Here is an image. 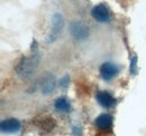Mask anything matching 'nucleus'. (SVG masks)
I'll use <instances>...</instances> for the list:
<instances>
[{
	"instance_id": "obj_7",
	"label": "nucleus",
	"mask_w": 146,
	"mask_h": 136,
	"mask_svg": "<svg viewBox=\"0 0 146 136\" xmlns=\"http://www.w3.org/2000/svg\"><path fill=\"white\" fill-rule=\"evenodd\" d=\"M112 116L110 114L104 113L101 115H99L96 120H94V125L98 129L104 131V132H109L112 128Z\"/></svg>"
},
{
	"instance_id": "obj_13",
	"label": "nucleus",
	"mask_w": 146,
	"mask_h": 136,
	"mask_svg": "<svg viewBox=\"0 0 146 136\" xmlns=\"http://www.w3.org/2000/svg\"><path fill=\"white\" fill-rule=\"evenodd\" d=\"M72 132L75 136H81V134H82V131H81V128L79 126H73Z\"/></svg>"
},
{
	"instance_id": "obj_1",
	"label": "nucleus",
	"mask_w": 146,
	"mask_h": 136,
	"mask_svg": "<svg viewBox=\"0 0 146 136\" xmlns=\"http://www.w3.org/2000/svg\"><path fill=\"white\" fill-rule=\"evenodd\" d=\"M40 57L39 54H32L29 57H23L16 67V74L21 80H29L35 74V70L38 67Z\"/></svg>"
},
{
	"instance_id": "obj_11",
	"label": "nucleus",
	"mask_w": 146,
	"mask_h": 136,
	"mask_svg": "<svg viewBox=\"0 0 146 136\" xmlns=\"http://www.w3.org/2000/svg\"><path fill=\"white\" fill-rule=\"evenodd\" d=\"M137 56L134 54L131 57H130V66H129V73L131 75H137L138 73V68H137Z\"/></svg>"
},
{
	"instance_id": "obj_10",
	"label": "nucleus",
	"mask_w": 146,
	"mask_h": 136,
	"mask_svg": "<svg viewBox=\"0 0 146 136\" xmlns=\"http://www.w3.org/2000/svg\"><path fill=\"white\" fill-rule=\"evenodd\" d=\"M55 109L60 113H69L71 110V104L65 97H58L54 103Z\"/></svg>"
},
{
	"instance_id": "obj_6",
	"label": "nucleus",
	"mask_w": 146,
	"mask_h": 136,
	"mask_svg": "<svg viewBox=\"0 0 146 136\" xmlns=\"http://www.w3.org/2000/svg\"><path fill=\"white\" fill-rule=\"evenodd\" d=\"M91 16L99 22H107L110 19L109 9L105 5H97L92 8Z\"/></svg>"
},
{
	"instance_id": "obj_5",
	"label": "nucleus",
	"mask_w": 146,
	"mask_h": 136,
	"mask_svg": "<svg viewBox=\"0 0 146 136\" xmlns=\"http://www.w3.org/2000/svg\"><path fill=\"white\" fill-rule=\"evenodd\" d=\"M119 73V68L112 63H104L100 67V76L104 80L109 82L117 76Z\"/></svg>"
},
{
	"instance_id": "obj_4",
	"label": "nucleus",
	"mask_w": 146,
	"mask_h": 136,
	"mask_svg": "<svg viewBox=\"0 0 146 136\" xmlns=\"http://www.w3.org/2000/svg\"><path fill=\"white\" fill-rule=\"evenodd\" d=\"M70 33H71L73 38H75L78 40H83V39H86L88 37L89 29L82 22L75 21V22H72L70 25Z\"/></svg>"
},
{
	"instance_id": "obj_9",
	"label": "nucleus",
	"mask_w": 146,
	"mask_h": 136,
	"mask_svg": "<svg viewBox=\"0 0 146 136\" xmlns=\"http://www.w3.org/2000/svg\"><path fill=\"white\" fill-rule=\"evenodd\" d=\"M55 88V78L54 76H52L51 74H47L43 79H42V84H40V89L42 93L45 95H48L50 93H52Z\"/></svg>"
},
{
	"instance_id": "obj_12",
	"label": "nucleus",
	"mask_w": 146,
	"mask_h": 136,
	"mask_svg": "<svg viewBox=\"0 0 146 136\" xmlns=\"http://www.w3.org/2000/svg\"><path fill=\"white\" fill-rule=\"evenodd\" d=\"M69 80H70V78H69V76L66 75V76H64L63 78H61L60 79V83H58V85H60V87L62 88V89H66L68 87H69Z\"/></svg>"
},
{
	"instance_id": "obj_14",
	"label": "nucleus",
	"mask_w": 146,
	"mask_h": 136,
	"mask_svg": "<svg viewBox=\"0 0 146 136\" xmlns=\"http://www.w3.org/2000/svg\"><path fill=\"white\" fill-rule=\"evenodd\" d=\"M31 50H32V54H36V52H38V45H37V42L35 39H34L33 42H32V48H31Z\"/></svg>"
},
{
	"instance_id": "obj_2",
	"label": "nucleus",
	"mask_w": 146,
	"mask_h": 136,
	"mask_svg": "<svg viewBox=\"0 0 146 136\" xmlns=\"http://www.w3.org/2000/svg\"><path fill=\"white\" fill-rule=\"evenodd\" d=\"M63 26H64V20H63L62 15L55 14L52 17V28H51V33L48 35L47 42H53L57 39V37L61 35Z\"/></svg>"
},
{
	"instance_id": "obj_8",
	"label": "nucleus",
	"mask_w": 146,
	"mask_h": 136,
	"mask_svg": "<svg viewBox=\"0 0 146 136\" xmlns=\"http://www.w3.org/2000/svg\"><path fill=\"white\" fill-rule=\"evenodd\" d=\"M97 102L99 103L100 106H102L104 108H110L111 106H113V104L116 102V99L112 97V95L108 92H99L96 96Z\"/></svg>"
},
{
	"instance_id": "obj_3",
	"label": "nucleus",
	"mask_w": 146,
	"mask_h": 136,
	"mask_svg": "<svg viewBox=\"0 0 146 136\" xmlns=\"http://www.w3.org/2000/svg\"><path fill=\"white\" fill-rule=\"evenodd\" d=\"M21 128L20 122L16 118H8L1 122L0 129L3 134H16Z\"/></svg>"
}]
</instances>
